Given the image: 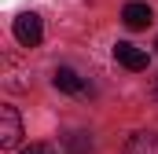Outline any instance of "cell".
<instances>
[{"label":"cell","mask_w":158,"mask_h":154,"mask_svg":"<svg viewBox=\"0 0 158 154\" xmlns=\"http://www.w3.org/2000/svg\"><path fill=\"white\" fill-rule=\"evenodd\" d=\"M11 33H15V40H19L22 48H37V44H40V37H44L40 15H33V11L19 15V18H15V26H11Z\"/></svg>","instance_id":"6da1fadb"},{"label":"cell","mask_w":158,"mask_h":154,"mask_svg":"<svg viewBox=\"0 0 158 154\" xmlns=\"http://www.w3.org/2000/svg\"><path fill=\"white\" fill-rule=\"evenodd\" d=\"M22 140V117L15 107H0V147H19Z\"/></svg>","instance_id":"7a4b0ae2"},{"label":"cell","mask_w":158,"mask_h":154,"mask_svg":"<svg viewBox=\"0 0 158 154\" xmlns=\"http://www.w3.org/2000/svg\"><path fill=\"white\" fill-rule=\"evenodd\" d=\"M114 59H118L125 70H132V74L147 70V51L136 48V44H129V40H118V44H114Z\"/></svg>","instance_id":"3957f363"},{"label":"cell","mask_w":158,"mask_h":154,"mask_svg":"<svg viewBox=\"0 0 158 154\" xmlns=\"http://www.w3.org/2000/svg\"><path fill=\"white\" fill-rule=\"evenodd\" d=\"M121 22H125L129 30H147V26L155 22V11H151V4H140V0H132V4H125V11H121Z\"/></svg>","instance_id":"277c9868"},{"label":"cell","mask_w":158,"mask_h":154,"mask_svg":"<svg viewBox=\"0 0 158 154\" xmlns=\"http://www.w3.org/2000/svg\"><path fill=\"white\" fill-rule=\"evenodd\" d=\"M52 84H55L59 92H66V95H85V81H81L70 66H59V70L52 74Z\"/></svg>","instance_id":"5b68a950"},{"label":"cell","mask_w":158,"mask_h":154,"mask_svg":"<svg viewBox=\"0 0 158 154\" xmlns=\"http://www.w3.org/2000/svg\"><path fill=\"white\" fill-rule=\"evenodd\" d=\"M125 154H158V136L155 132H132L125 143Z\"/></svg>","instance_id":"8992f818"},{"label":"cell","mask_w":158,"mask_h":154,"mask_svg":"<svg viewBox=\"0 0 158 154\" xmlns=\"http://www.w3.org/2000/svg\"><path fill=\"white\" fill-rule=\"evenodd\" d=\"M88 151H92V140L85 132H74L70 136V154H88Z\"/></svg>","instance_id":"52a82bcc"},{"label":"cell","mask_w":158,"mask_h":154,"mask_svg":"<svg viewBox=\"0 0 158 154\" xmlns=\"http://www.w3.org/2000/svg\"><path fill=\"white\" fill-rule=\"evenodd\" d=\"M19 154H52V147H44V143H30V147H22Z\"/></svg>","instance_id":"ba28073f"},{"label":"cell","mask_w":158,"mask_h":154,"mask_svg":"<svg viewBox=\"0 0 158 154\" xmlns=\"http://www.w3.org/2000/svg\"><path fill=\"white\" fill-rule=\"evenodd\" d=\"M151 92H155V99H158V77H155V84H151Z\"/></svg>","instance_id":"9c48e42d"},{"label":"cell","mask_w":158,"mask_h":154,"mask_svg":"<svg viewBox=\"0 0 158 154\" xmlns=\"http://www.w3.org/2000/svg\"><path fill=\"white\" fill-rule=\"evenodd\" d=\"M155 48H158V40H155Z\"/></svg>","instance_id":"30bf717a"}]
</instances>
